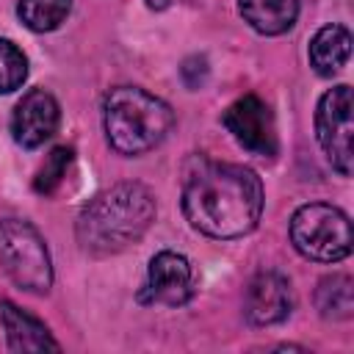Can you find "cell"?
I'll use <instances>...</instances> for the list:
<instances>
[{
    "instance_id": "cell-6",
    "label": "cell",
    "mask_w": 354,
    "mask_h": 354,
    "mask_svg": "<svg viewBox=\"0 0 354 354\" xmlns=\"http://www.w3.org/2000/svg\"><path fill=\"white\" fill-rule=\"evenodd\" d=\"M351 88L346 83L329 88L315 108V138L324 149V155L329 158L332 169H337L343 177L351 174V160H354V149H351Z\"/></svg>"
},
{
    "instance_id": "cell-7",
    "label": "cell",
    "mask_w": 354,
    "mask_h": 354,
    "mask_svg": "<svg viewBox=\"0 0 354 354\" xmlns=\"http://www.w3.org/2000/svg\"><path fill=\"white\" fill-rule=\"evenodd\" d=\"M221 122L230 130V136L252 155H263V158L277 155L279 141H277L274 113L257 94H243L241 100H235L224 111Z\"/></svg>"
},
{
    "instance_id": "cell-16",
    "label": "cell",
    "mask_w": 354,
    "mask_h": 354,
    "mask_svg": "<svg viewBox=\"0 0 354 354\" xmlns=\"http://www.w3.org/2000/svg\"><path fill=\"white\" fill-rule=\"evenodd\" d=\"M28 77V58L25 53L8 41L0 39V94H11L17 91Z\"/></svg>"
},
{
    "instance_id": "cell-8",
    "label": "cell",
    "mask_w": 354,
    "mask_h": 354,
    "mask_svg": "<svg viewBox=\"0 0 354 354\" xmlns=\"http://www.w3.org/2000/svg\"><path fill=\"white\" fill-rule=\"evenodd\" d=\"M194 296V268L185 254L163 249L149 260L147 282L141 288V301L183 307Z\"/></svg>"
},
{
    "instance_id": "cell-3",
    "label": "cell",
    "mask_w": 354,
    "mask_h": 354,
    "mask_svg": "<svg viewBox=\"0 0 354 354\" xmlns=\"http://www.w3.org/2000/svg\"><path fill=\"white\" fill-rule=\"evenodd\" d=\"M102 127L119 155H144L171 133L174 111L147 88L116 86L102 100Z\"/></svg>"
},
{
    "instance_id": "cell-13",
    "label": "cell",
    "mask_w": 354,
    "mask_h": 354,
    "mask_svg": "<svg viewBox=\"0 0 354 354\" xmlns=\"http://www.w3.org/2000/svg\"><path fill=\"white\" fill-rule=\"evenodd\" d=\"M238 11L252 30L263 36H279L293 28L299 17V0H238Z\"/></svg>"
},
{
    "instance_id": "cell-19",
    "label": "cell",
    "mask_w": 354,
    "mask_h": 354,
    "mask_svg": "<svg viewBox=\"0 0 354 354\" xmlns=\"http://www.w3.org/2000/svg\"><path fill=\"white\" fill-rule=\"evenodd\" d=\"M174 0H147V6L149 8H155V11H163V8H169Z\"/></svg>"
},
{
    "instance_id": "cell-2",
    "label": "cell",
    "mask_w": 354,
    "mask_h": 354,
    "mask_svg": "<svg viewBox=\"0 0 354 354\" xmlns=\"http://www.w3.org/2000/svg\"><path fill=\"white\" fill-rule=\"evenodd\" d=\"M155 221V196L141 183H116L88 199L75 235L86 254L111 257L133 246Z\"/></svg>"
},
{
    "instance_id": "cell-10",
    "label": "cell",
    "mask_w": 354,
    "mask_h": 354,
    "mask_svg": "<svg viewBox=\"0 0 354 354\" xmlns=\"http://www.w3.org/2000/svg\"><path fill=\"white\" fill-rule=\"evenodd\" d=\"M290 310H293V290L288 277H282L279 271H260L249 282L243 299V315L249 324L271 326L285 321Z\"/></svg>"
},
{
    "instance_id": "cell-12",
    "label": "cell",
    "mask_w": 354,
    "mask_h": 354,
    "mask_svg": "<svg viewBox=\"0 0 354 354\" xmlns=\"http://www.w3.org/2000/svg\"><path fill=\"white\" fill-rule=\"evenodd\" d=\"M310 66L321 75V77H332L335 72H340L351 55V33L346 25H324L321 30H315V36L310 39Z\"/></svg>"
},
{
    "instance_id": "cell-14",
    "label": "cell",
    "mask_w": 354,
    "mask_h": 354,
    "mask_svg": "<svg viewBox=\"0 0 354 354\" xmlns=\"http://www.w3.org/2000/svg\"><path fill=\"white\" fill-rule=\"evenodd\" d=\"M315 307L329 321H348L354 315V282L348 274H332L318 282Z\"/></svg>"
},
{
    "instance_id": "cell-5",
    "label": "cell",
    "mask_w": 354,
    "mask_h": 354,
    "mask_svg": "<svg viewBox=\"0 0 354 354\" xmlns=\"http://www.w3.org/2000/svg\"><path fill=\"white\" fill-rule=\"evenodd\" d=\"M0 266L8 279L28 293H47L53 285V263L47 243L30 221H0Z\"/></svg>"
},
{
    "instance_id": "cell-4",
    "label": "cell",
    "mask_w": 354,
    "mask_h": 354,
    "mask_svg": "<svg viewBox=\"0 0 354 354\" xmlns=\"http://www.w3.org/2000/svg\"><path fill=\"white\" fill-rule=\"evenodd\" d=\"M290 243L307 260L340 263L351 254V221L335 205H301L290 218Z\"/></svg>"
},
{
    "instance_id": "cell-9",
    "label": "cell",
    "mask_w": 354,
    "mask_h": 354,
    "mask_svg": "<svg viewBox=\"0 0 354 354\" xmlns=\"http://www.w3.org/2000/svg\"><path fill=\"white\" fill-rule=\"evenodd\" d=\"M58 122H61V108L55 97L44 88H30L14 105L11 136L22 149H36L55 136Z\"/></svg>"
},
{
    "instance_id": "cell-1",
    "label": "cell",
    "mask_w": 354,
    "mask_h": 354,
    "mask_svg": "<svg viewBox=\"0 0 354 354\" xmlns=\"http://www.w3.org/2000/svg\"><path fill=\"white\" fill-rule=\"evenodd\" d=\"M263 183L241 163H199L183 185V213L207 238L249 235L263 216Z\"/></svg>"
},
{
    "instance_id": "cell-18",
    "label": "cell",
    "mask_w": 354,
    "mask_h": 354,
    "mask_svg": "<svg viewBox=\"0 0 354 354\" xmlns=\"http://www.w3.org/2000/svg\"><path fill=\"white\" fill-rule=\"evenodd\" d=\"M180 72H183V80H185L188 88H199V86L205 83V77H207V64H205V58L194 55V58H188V61L183 64Z\"/></svg>"
},
{
    "instance_id": "cell-17",
    "label": "cell",
    "mask_w": 354,
    "mask_h": 354,
    "mask_svg": "<svg viewBox=\"0 0 354 354\" xmlns=\"http://www.w3.org/2000/svg\"><path fill=\"white\" fill-rule=\"evenodd\" d=\"M69 163H72V149H69V147H55V149L44 158L41 169L36 171V177H33V191H36V194H44V196L53 194V191L61 185V180L66 177Z\"/></svg>"
},
{
    "instance_id": "cell-11",
    "label": "cell",
    "mask_w": 354,
    "mask_h": 354,
    "mask_svg": "<svg viewBox=\"0 0 354 354\" xmlns=\"http://www.w3.org/2000/svg\"><path fill=\"white\" fill-rule=\"evenodd\" d=\"M0 324L11 351H58L50 329L11 301H0Z\"/></svg>"
},
{
    "instance_id": "cell-15",
    "label": "cell",
    "mask_w": 354,
    "mask_h": 354,
    "mask_svg": "<svg viewBox=\"0 0 354 354\" xmlns=\"http://www.w3.org/2000/svg\"><path fill=\"white\" fill-rule=\"evenodd\" d=\"M72 0H19L17 17L33 33H50L69 17Z\"/></svg>"
}]
</instances>
